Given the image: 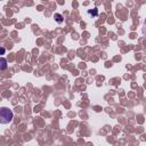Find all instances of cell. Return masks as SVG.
<instances>
[{"instance_id": "3", "label": "cell", "mask_w": 146, "mask_h": 146, "mask_svg": "<svg viewBox=\"0 0 146 146\" xmlns=\"http://www.w3.org/2000/svg\"><path fill=\"white\" fill-rule=\"evenodd\" d=\"M54 18H55V21H56L58 24L63 23V16H62L60 14H57V13H56V14L54 15Z\"/></svg>"}, {"instance_id": "2", "label": "cell", "mask_w": 146, "mask_h": 146, "mask_svg": "<svg viewBox=\"0 0 146 146\" xmlns=\"http://www.w3.org/2000/svg\"><path fill=\"white\" fill-rule=\"evenodd\" d=\"M8 67V63H7V59L3 58V57H0V71H3Z\"/></svg>"}, {"instance_id": "5", "label": "cell", "mask_w": 146, "mask_h": 146, "mask_svg": "<svg viewBox=\"0 0 146 146\" xmlns=\"http://www.w3.org/2000/svg\"><path fill=\"white\" fill-rule=\"evenodd\" d=\"M5 52H6V49L3 47H0V55H5Z\"/></svg>"}, {"instance_id": "4", "label": "cell", "mask_w": 146, "mask_h": 146, "mask_svg": "<svg viewBox=\"0 0 146 146\" xmlns=\"http://www.w3.org/2000/svg\"><path fill=\"white\" fill-rule=\"evenodd\" d=\"M87 14L88 15H91V17H96L98 15V10H97V8H94L92 10H88Z\"/></svg>"}, {"instance_id": "1", "label": "cell", "mask_w": 146, "mask_h": 146, "mask_svg": "<svg viewBox=\"0 0 146 146\" xmlns=\"http://www.w3.org/2000/svg\"><path fill=\"white\" fill-rule=\"evenodd\" d=\"M14 117V113L8 107H0V123L1 124H7L11 122Z\"/></svg>"}]
</instances>
